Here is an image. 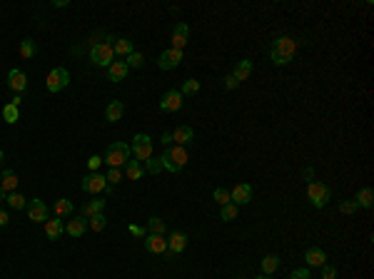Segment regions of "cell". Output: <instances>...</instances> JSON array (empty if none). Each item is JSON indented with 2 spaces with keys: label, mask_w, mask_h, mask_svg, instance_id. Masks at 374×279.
Segmentation results:
<instances>
[{
  "label": "cell",
  "mask_w": 374,
  "mask_h": 279,
  "mask_svg": "<svg viewBox=\"0 0 374 279\" xmlns=\"http://www.w3.org/2000/svg\"><path fill=\"white\" fill-rule=\"evenodd\" d=\"M297 55V40L292 35H280L275 37L272 48H269V60L275 65H289Z\"/></svg>",
  "instance_id": "obj_1"
},
{
  "label": "cell",
  "mask_w": 374,
  "mask_h": 279,
  "mask_svg": "<svg viewBox=\"0 0 374 279\" xmlns=\"http://www.w3.org/2000/svg\"><path fill=\"white\" fill-rule=\"evenodd\" d=\"M128 160H130V147L125 142H112L110 147L105 149V157H102V162H108V167H117V169L125 167Z\"/></svg>",
  "instance_id": "obj_2"
},
{
  "label": "cell",
  "mask_w": 374,
  "mask_h": 279,
  "mask_svg": "<svg viewBox=\"0 0 374 279\" xmlns=\"http://www.w3.org/2000/svg\"><path fill=\"white\" fill-rule=\"evenodd\" d=\"M90 62L95 68H110L115 62V50H112V42H95L90 48Z\"/></svg>",
  "instance_id": "obj_3"
},
{
  "label": "cell",
  "mask_w": 374,
  "mask_h": 279,
  "mask_svg": "<svg viewBox=\"0 0 374 279\" xmlns=\"http://www.w3.org/2000/svg\"><path fill=\"white\" fill-rule=\"evenodd\" d=\"M329 197H332V192H329L327 185H322V182H309L307 185V200L312 202V207H317V209L327 207Z\"/></svg>",
  "instance_id": "obj_4"
},
{
  "label": "cell",
  "mask_w": 374,
  "mask_h": 279,
  "mask_svg": "<svg viewBox=\"0 0 374 279\" xmlns=\"http://www.w3.org/2000/svg\"><path fill=\"white\" fill-rule=\"evenodd\" d=\"M130 152L135 155V160H140V162H148L150 157H152V137L150 135H135L132 137V147Z\"/></svg>",
  "instance_id": "obj_5"
},
{
  "label": "cell",
  "mask_w": 374,
  "mask_h": 279,
  "mask_svg": "<svg viewBox=\"0 0 374 279\" xmlns=\"http://www.w3.org/2000/svg\"><path fill=\"white\" fill-rule=\"evenodd\" d=\"M70 85V73L65 70V68H55V70H50L48 77H45V88L50 90V93H60V90H65Z\"/></svg>",
  "instance_id": "obj_6"
},
{
  "label": "cell",
  "mask_w": 374,
  "mask_h": 279,
  "mask_svg": "<svg viewBox=\"0 0 374 279\" xmlns=\"http://www.w3.org/2000/svg\"><path fill=\"white\" fill-rule=\"evenodd\" d=\"M80 189L88 192V195H100V192L108 189V180H105V175H100V172H90V175L82 177Z\"/></svg>",
  "instance_id": "obj_7"
},
{
  "label": "cell",
  "mask_w": 374,
  "mask_h": 279,
  "mask_svg": "<svg viewBox=\"0 0 374 279\" xmlns=\"http://www.w3.org/2000/svg\"><path fill=\"white\" fill-rule=\"evenodd\" d=\"M182 60H185V53H182V50L170 48V50H162V53H160V57H157V65H160V70H175Z\"/></svg>",
  "instance_id": "obj_8"
},
{
  "label": "cell",
  "mask_w": 374,
  "mask_h": 279,
  "mask_svg": "<svg viewBox=\"0 0 374 279\" xmlns=\"http://www.w3.org/2000/svg\"><path fill=\"white\" fill-rule=\"evenodd\" d=\"M162 160H165V162H170V165L177 169V172H180V169H182V167L187 165V162H190V157H187V149H185V147H180V145L170 147L168 152L162 155Z\"/></svg>",
  "instance_id": "obj_9"
},
{
  "label": "cell",
  "mask_w": 374,
  "mask_h": 279,
  "mask_svg": "<svg viewBox=\"0 0 374 279\" xmlns=\"http://www.w3.org/2000/svg\"><path fill=\"white\" fill-rule=\"evenodd\" d=\"M182 108V95L180 90H168V93L160 97V110L162 112H177Z\"/></svg>",
  "instance_id": "obj_10"
},
{
  "label": "cell",
  "mask_w": 374,
  "mask_h": 279,
  "mask_svg": "<svg viewBox=\"0 0 374 279\" xmlns=\"http://www.w3.org/2000/svg\"><path fill=\"white\" fill-rule=\"evenodd\" d=\"M28 220H33V222H48V205L37 197V200H30V205H28Z\"/></svg>",
  "instance_id": "obj_11"
},
{
  "label": "cell",
  "mask_w": 374,
  "mask_h": 279,
  "mask_svg": "<svg viewBox=\"0 0 374 279\" xmlns=\"http://www.w3.org/2000/svg\"><path fill=\"white\" fill-rule=\"evenodd\" d=\"M187 247V234L182 232H172L168 240V252H165V257H175V254H182Z\"/></svg>",
  "instance_id": "obj_12"
},
{
  "label": "cell",
  "mask_w": 374,
  "mask_h": 279,
  "mask_svg": "<svg viewBox=\"0 0 374 279\" xmlns=\"http://www.w3.org/2000/svg\"><path fill=\"white\" fill-rule=\"evenodd\" d=\"M230 202L237 207L250 205L252 202V185H237L232 192H230Z\"/></svg>",
  "instance_id": "obj_13"
},
{
  "label": "cell",
  "mask_w": 374,
  "mask_h": 279,
  "mask_svg": "<svg viewBox=\"0 0 374 279\" xmlns=\"http://www.w3.org/2000/svg\"><path fill=\"white\" fill-rule=\"evenodd\" d=\"M145 249L150 254H165L168 252V240L160 237V234H148L145 237Z\"/></svg>",
  "instance_id": "obj_14"
},
{
  "label": "cell",
  "mask_w": 374,
  "mask_h": 279,
  "mask_svg": "<svg viewBox=\"0 0 374 279\" xmlns=\"http://www.w3.org/2000/svg\"><path fill=\"white\" fill-rule=\"evenodd\" d=\"M187 35H190L187 23H177V25L172 28V48H175V50H182L187 45Z\"/></svg>",
  "instance_id": "obj_15"
},
{
  "label": "cell",
  "mask_w": 374,
  "mask_h": 279,
  "mask_svg": "<svg viewBox=\"0 0 374 279\" xmlns=\"http://www.w3.org/2000/svg\"><path fill=\"white\" fill-rule=\"evenodd\" d=\"M8 85H10L18 95H23L25 88H28V75L23 73V70H10V73H8Z\"/></svg>",
  "instance_id": "obj_16"
},
{
  "label": "cell",
  "mask_w": 374,
  "mask_h": 279,
  "mask_svg": "<svg viewBox=\"0 0 374 279\" xmlns=\"http://www.w3.org/2000/svg\"><path fill=\"white\" fill-rule=\"evenodd\" d=\"M128 65H125V60H115L110 68H108V80L110 82H122L125 77H128Z\"/></svg>",
  "instance_id": "obj_17"
},
{
  "label": "cell",
  "mask_w": 374,
  "mask_h": 279,
  "mask_svg": "<svg viewBox=\"0 0 374 279\" xmlns=\"http://www.w3.org/2000/svg\"><path fill=\"white\" fill-rule=\"evenodd\" d=\"M304 262H307V267H322V264H327V254L319 247H309L304 252Z\"/></svg>",
  "instance_id": "obj_18"
},
{
  "label": "cell",
  "mask_w": 374,
  "mask_h": 279,
  "mask_svg": "<svg viewBox=\"0 0 374 279\" xmlns=\"http://www.w3.org/2000/svg\"><path fill=\"white\" fill-rule=\"evenodd\" d=\"M85 229H88V220H85V217H73L70 222L65 224V232H68L70 237H82Z\"/></svg>",
  "instance_id": "obj_19"
},
{
  "label": "cell",
  "mask_w": 374,
  "mask_h": 279,
  "mask_svg": "<svg viewBox=\"0 0 374 279\" xmlns=\"http://www.w3.org/2000/svg\"><path fill=\"white\" fill-rule=\"evenodd\" d=\"M355 205H357V207H364V209H372V205H374V192H372V187H362V189L357 192Z\"/></svg>",
  "instance_id": "obj_20"
},
{
  "label": "cell",
  "mask_w": 374,
  "mask_h": 279,
  "mask_svg": "<svg viewBox=\"0 0 374 279\" xmlns=\"http://www.w3.org/2000/svg\"><path fill=\"white\" fill-rule=\"evenodd\" d=\"M192 137H195V132H192V127H187V125H182V127H177V130L172 132V142H177L180 147L190 145Z\"/></svg>",
  "instance_id": "obj_21"
},
{
  "label": "cell",
  "mask_w": 374,
  "mask_h": 279,
  "mask_svg": "<svg viewBox=\"0 0 374 279\" xmlns=\"http://www.w3.org/2000/svg\"><path fill=\"white\" fill-rule=\"evenodd\" d=\"M260 269H262V274L272 277V274H275V272L280 269V257H277V254H267V257H262Z\"/></svg>",
  "instance_id": "obj_22"
},
{
  "label": "cell",
  "mask_w": 374,
  "mask_h": 279,
  "mask_svg": "<svg viewBox=\"0 0 374 279\" xmlns=\"http://www.w3.org/2000/svg\"><path fill=\"white\" fill-rule=\"evenodd\" d=\"M142 175H145V167H142L140 160H128L125 162V177L128 180H142Z\"/></svg>",
  "instance_id": "obj_23"
},
{
  "label": "cell",
  "mask_w": 374,
  "mask_h": 279,
  "mask_svg": "<svg viewBox=\"0 0 374 279\" xmlns=\"http://www.w3.org/2000/svg\"><path fill=\"white\" fill-rule=\"evenodd\" d=\"M63 232H65V224L60 222V217H57V220H48V222H45V234H48V240H60V237H63Z\"/></svg>",
  "instance_id": "obj_24"
},
{
  "label": "cell",
  "mask_w": 374,
  "mask_h": 279,
  "mask_svg": "<svg viewBox=\"0 0 374 279\" xmlns=\"http://www.w3.org/2000/svg\"><path fill=\"white\" fill-rule=\"evenodd\" d=\"M252 60H240L237 65H235V73H232V77L237 80V82H242V80H247L250 75H252Z\"/></svg>",
  "instance_id": "obj_25"
},
{
  "label": "cell",
  "mask_w": 374,
  "mask_h": 279,
  "mask_svg": "<svg viewBox=\"0 0 374 279\" xmlns=\"http://www.w3.org/2000/svg\"><path fill=\"white\" fill-rule=\"evenodd\" d=\"M112 50H115V55L128 57L130 53H135V45H132V40H128V37H120V40L112 42Z\"/></svg>",
  "instance_id": "obj_26"
},
{
  "label": "cell",
  "mask_w": 374,
  "mask_h": 279,
  "mask_svg": "<svg viewBox=\"0 0 374 279\" xmlns=\"http://www.w3.org/2000/svg\"><path fill=\"white\" fill-rule=\"evenodd\" d=\"M122 115H125V105H122L120 100H112L110 105H108V110H105V117H108L110 122H117Z\"/></svg>",
  "instance_id": "obj_27"
},
{
  "label": "cell",
  "mask_w": 374,
  "mask_h": 279,
  "mask_svg": "<svg viewBox=\"0 0 374 279\" xmlns=\"http://www.w3.org/2000/svg\"><path fill=\"white\" fill-rule=\"evenodd\" d=\"M0 187H3L5 192H15V187H18V175H15L13 169H5L3 177H0Z\"/></svg>",
  "instance_id": "obj_28"
},
{
  "label": "cell",
  "mask_w": 374,
  "mask_h": 279,
  "mask_svg": "<svg viewBox=\"0 0 374 279\" xmlns=\"http://www.w3.org/2000/svg\"><path fill=\"white\" fill-rule=\"evenodd\" d=\"M102 209H105V200H90L88 205L82 207V217L90 220V217H95V214H100Z\"/></svg>",
  "instance_id": "obj_29"
},
{
  "label": "cell",
  "mask_w": 374,
  "mask_h": 279,
  "mask_svg": "<svg viewBox=\"0 0 374 279\" xmlns=\"http://www.w3.org/2000/svg\"><path fill=\"white\" fill-rule=\"evenodd\" d=\"M55 214L57 217H68V214H73V209H75V205H73V200H65V197H60L55 202Z\"/></svg>",
  "instance_id": "obj_30"
},
{
  "label": "cell",
  "mask_w": 374,
  "mask_h": 279,
  "mask_svg": "<svg viewBox=\"0 0 374 279\" xmlns=\"http://www.w3.org/2000/svg\"><path fill=\"white\" fill-rule=\"evenodd\" d=\"M165 232H168V227H165V222H162L160 217H150L148 234H160V237H165Z\"/></svg>",
  "instance_id": "obj_31"
},
{
  "label": "cell",
  "mask_w": 374,
  "mask_h": 279,
  "mask_svg": "<svg viewBox=\"0 0 374 279\" xmlns=\"http://www.w3.org/2000/svg\"><path fill=\"white\" fill-rule=\"evenodd\" d=\"M237 214H240V207L237 205H224L220 207V220H224V222H232V220H237Z\"/></svg>",
  "instance_id": "obj_32"
},
{
  "label": "cell",
  "mask_w": 374,
  "mask_h": 279,
  "mask_svg": "<svg viewBox=\"0 0 374 279\" xmlns=\"http://www.w3.org/2000/svg\"><path fill=\"white\" fill-rule=\"evenodd\" d=\"M3 120H5L8 125L18 122V120H20V108H15V105H10V102H8V105L3 108Z\"/></svg>",
  "instance_id": "obj_33"
},
{
  "label": "cell",
  "mask_w": 374,
  "mask_h": 279,
  "mask_svg": "<svg viewBox=\"0 0 374 279\" xmlns=\"http://www.w3.org/2000/svg\"><path fill=\"white\" fill-rule=\"evenodd\" d=\"M20 55L25 57V60H30V57L35 55V40H33V37L20 40Z\"/></svg>",
  "instance_id": "obj_34"
},
{
  "label": "cell",
  "mask_w": 374,
  "mask_h": 279,
  "mask_svg": "<svg viewBox=\"0 0 374 279\" xmlns=\"http://www.w3.org/2000/svg\"><path fill=\"white\" fill-rule=\"evenodd\" d=\"M88 227H90L93 232H102V229L108 227V220H105V214L100 212V214H95V217H90V220H88Z\"/></svg>",
  "instance_id": "obj_35"
},
{
  "label": "cell",
  "mask_w": 374,
  "mask_h": 279,
  "mask_svg": "<svg viewBox=\"0 0 374 279\" xmlns=\"http://www.w3.org/2000/svg\"><path fill=\"white\" fill-rule=\"evenodd\" d=\"M200 93V80H185V85H182V90H180V95H197Z\"/></svg>",
  "instance_id": "obj_36"
},
{
  "label": "cell",
  "mask_w": 374,
  "mask_h": 279,
  "mask_svg": "<svg viewBox=\"0 0 374 279\" xmlns=\"http://www.w3.org/2000/svg\"><path fill=\"white\" fill-rule=\"evenodd\" d=\"M5 200H8V205L13 207V209H23V207H25V197H23L20 192H10Z\"/></svg>",
  "instance_id": "obj_37"
},
{
  "label": "cell",
  "mask_w": 374,
  "mask_h": 279,
  "mask_svg": "<svg viewBox=\"0 0 374 279\" xmlns=\"http://www.w3.org/2000/svg\"><path fill=\"white\" fill-rule=\"evenodd\" d=\"M212 197H215V202L220 207H224V205H230V192L224 189V187H217L215 192H212Z\"/></svg>",
  "instance_id": "obj_38"
},
{
  "label": "cell",
  "mask_w": 374,
  "mask_h": 279,
  "mask_svg": "<svg viewBox=\"0 0 374 279\" xmlns=\"http://www.w3.org/2000/svg\"><path fill=\"white\" fill-rule=\"evenodd\" d=\"M160 169H162V160L160 157H150L145 162V172H150V175H157Z\"/></svg>",
  "instance_id": "obj_39"
},
{
  "label": "cell",
  "mask_w": 374,
  "mask_h": 279,
  "mask_svg": "<svg viewBox=\"0 0 374 279\" xmlns=\"http://www.w3.org/2000/svg\"><path fill=\"white\" fill-rule=\"evenodd\" d=\"M105 180H108V185H117L120 180H122V169H117V167H110L108 169V175H105Z\"/></svg>",
  "instance_id": "obj_40"
},
{
  "label": "cell",
  "mask_w": 374,
  "mask_h": 279,
  "mask_svg": "<svg viewBox=\"0 0 374 279\" xmlns=\"http://www.w3.org/2000/svg\"><path fill=\"white\" fill-rule=\"evenodd\" d=\"M142 62H145L142 53H130L128 60H125V65H128V68H142Z\"/></svg>",
  "instance_id": "obj_41"
},
{
  "label": "cell",
  "mask_w": 374,
  "mask_h": 279,
  "mask_svg": "<svg viewBox=\"0 0 374 279\" xmlns=\"http://www.w3.org/2000/svg\"><path fill=\"white\" fill-rule=\"evenodd\" d=\"M339 212H342V214H355V212H357L355 200H347V202H342V205H339Z\"/></svg>",
  "instance_id": "obj_42"
},
{
  "label": "cell",
  "mask_w": 374,
  "mask_h": 279,
  "mask_svg": "<svg viewBox=\"0 0 374 279\" xmlns=\"http://www.w3.org/2000/svg\"><path fill=\"white\" fill-rule=\"evenodd\" d=\"M322 279H337V267L322 264Z\"/></svg>",
  "instance_id": "obj_43"
},
{
  "label": "cell",
  "mask_w": 374,
  "mask_h": 279,
  "mask_svg": "<svg viewBox=\"0 0 374 279\" xmlns=\"http://www.w3.org/2000/svg\"><path fill=\"white\" fill-rule=\"evenodd\" d=\"M289 279H309V269H304V267H302V269H295V272L289 274Z\"/></svg>",
  "instance_id": "obj_44"
},
{
  "label": "cell",
  "mask_w": 374,
  "mask_h": 279,
  "mask_svg": "<svg viewBox=\"0 0 374 279\" xmlns=\"http://www.w3.org/2000/svg\"><path fill=\"white\" fill-rule=\"evenodd\" d=\"M100 162H102V160H100V155H93V157L88 160V167L93 169V172H97V169H100Z\"/></svg>",
  "instance_id": "obj_45"
},
{
  "label": "cell",
  "mask_w": 374,
  "mask_h": 279,
  "mask_svg": "<svg viewBox=\"0 0 374 279\" xmlns=\"http://www.w3.org/2000/svg\"><path fill=\"white\" fill-rule=\"evenodd\" d=\"M237 85H240V82H237L232 75H227V77H224V88H227V90H235Z\"/></svg>",
  "instance_id": "obj_46"
},
{
  "label": "cell",
  "mask_w": 374,
  "mask_h": 279,
  "mask_svg": "<svg viewBox=\"0 0 374 279\" xmlns=\"http://www.w3.org/2000/svg\"><path fill=\"white\" fill-rule=\"evenodd\" d=\"M145 232H148V229H142V227H137V224H130V234H135V237H145Z\"/></svg>",
  "instance_id": "obj_47"
},
{
  "label": "cell",
  "mask_w": 374,
  "mask_h": 279,
  "mask_svg": "<svg viewBox=\"0 0 374 279\" xmlns=\"http://www.w3.org/2000/svg\"><path fill=\"white\" fill-rule=\"evenodd\" d=\"M10 222V217H8V212L5 209H0V227H5V224Z\"/></svg>",
  "instance_id": "obj_48"
},
{
  "label": "cell",
  "mask_w": 374,
  "mask_h": 279,
  "mask_svg": "<svg viewBox=\"0 0 374 279\" xmlns=\"http://www.w3.org/2000/svg\"><path fill=\"white\" fill-rule=\"evenodd\" d=\"M160 142H162V145H172V132H165Z\"/></svg>",
  "instance_id": "obj_49"
},
{
  "label": "cell",
  "mask_w": 374,
  "mask_h": 279,
  "mask_svg": "<svg viewBox=\"0 0 374 279\" xmlns=\"http://www.w3.org/2000/svg\"><path fill=\"white\" fill-rule=\"evenodd\" d=\"M20 100H23V95H15V97L10 100V105H15V108H20Z\"/></svg>",
  "instance_id": "obj_50"
},
{
  "label": "cell",
  "mask_w": 374,
  "mask_h": 279,
  "mask_svg": "<svg viewBox=\"0 0 374 279\" xmlns=\"http://www.w3.org/2000/svg\"><path fill=\"white\" fill-rule=\"evenodd\" d=\"M5 197H8V192H5V189L0 187V200H5Z\"/></svg>",
  "instance_id": "obj_51"
},
{
  "label": "cell",
  "mask_w": 374,
  "mask_h": 279,
  "mask_svg": "<svg viewBox=\"0 0 374 279\" xmlns=\"http://www.w3.org/2000/svg\"><path fill=\"white\" fill-rule=\"evenodd\" d=\"M257 279H272V277H267V274H260V277H257Z\"/></svg>",
  "instance_id": "obj_52"
},
{
  "label": "cell",
  "mask_w": 374,
  "mask_h": 279,
  "mask_svg": "<svg viewBox=\"0 0 374 279\" xmlns=\"http://www.w3.org/2000/svg\"><path fill=\"white\" fill-rule=\"evenodd\" d=\"M0 162H3V149H0Z\"/></svg>",
  "instance_id": "obj_53"
}]
</instances>
